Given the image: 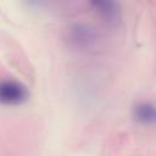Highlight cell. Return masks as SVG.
<instances>
[{
	"label": "cell",
	"instance_id": "7a4b0ae2",
	"mask_svg": "<svg viewBox=\"0 0 156 156\" xmlns=\"http://www.w3.org/2000/svg\"><path fill=\"white\" fill-rule=\"evenodd\" d=\"M69 40L77 48H90L96 41V33L89 24L74 23L69 28Z\"/></svg>",
	"mask_w": 156,
	"mask_h": 156
},
{
	"label": "cell",
	"instance_id": "277c9868",
	"mask_svg": "<svg viewBox=\"0 0 156 156\" xmlns=\"http://www.w3.org/2000/svg\"><path fill=\"white\" fill-rule=\"evenodd\" d=\"M133 117L145 126H156V104L151 101L138 102L133 108Z\"/></svg>",
	"mask_w": 156,
	"mask_h": 156
},
{
	"label": "cell",
	"instance_id": "6da1fadb",
	"mask_svg": "<svg viewBox=\"0 0 156 156\" xmlns=\"http://www.w3.org/2000/svg\"><path fill=\"white\" fill-rule=\"evenodd\" d=\"M29 98L27 87L16 79L0 80V104L7 106L21 105Z\"/></svg>",
	"mask_w": 156,
	"mask_h": 156
},
{
	"label": "cell",
	"instance_id": "3957f363",
	"mask_svg": "<svg viewBox=\"0 0 156 156\" xmlns=\"http://www.w3.org/2000/svg\"><path fill=\"white\" fill-rule=\"evenodd\" d=\"M91 6H93L94 11L99 15V17L102 18V21H105L108 24H116L121 18L118 4L113 2V1L98 0V1H93Z\"/></svg>",
	"mask_w": 156,
	"mask_h": 156
}]
</instances>
